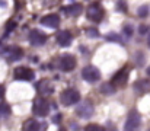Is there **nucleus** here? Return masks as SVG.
Instances as JSON below:
<instances>
[{
  "instance_id": "obj_7",
  "label": "nucleus",
  "mask_w": 150,
  "mask_h": 131,
  "mask_svg": "<svg viewBox=\"0 0 150 131\" xmlns=\"http://www.w3.org/2000/svg\"><path fill=\"white\" fill-rule=\"evenodd\" d=\"M34 112L38 117H47L50 112V105L45 99H35L34 102Z\"/></svg>"
},
{
  "instance_id": "obj_26",
  "label": "nucleus",
  "mask_w": 150,
  "mask_h": 131,
  "mask_svg": "<svg viewBox=\"0 0 150 131\" xmlns=\"http://www.w3.org/2000/svg\"><path fill=\"white\" fill-rule=\"evenodd\" d=\"M86 130L88 131H100L102 128H100L99 125H95V124H91V125H88L86 127Z\"/></svg>"
},
{
  "instance_id": "obj_25",
  "label": "nucleus",
  "mask_w": 150,
  "mask_h": 131,
  "mask_svg": "<svg viewBox=\"0 0 150 131\" xmlns=\"http://www.w3.org/2000/svg\"><path fill=\"white\" fill-rule=\"evenodd\" d=\"M15 28H16V22H15V21H10V22H7V23H6V31H7V32L13 31Z\"/></svg>"
},
{
  "instance_id": "obj_6",
  "label": "nucleus",
  "mask_w": 150,
  "mask_h": 131,
  "mask_svg": "<svg viewBox=\"0 0 150 131\" xmlns=\"http://www.w3.org/2000/svg\"><path fill=\"white\" fill-rule=\"evenodd\" d=\"M140 124H142L140 114H139L137 111H130V112H128V115H127V121H125L124 128H125V130H128V131L136 130V128H139V127H140Z\"/></svg>"
},
{
  "instance_id": "obj_17",
  "label": "nucleus",
  "mask_w": 150,
  "mask_h": 131,
  "mask_svg": "<svg viewBox=\"0 0 150 131\" xmlns=\"http://www.w3.org/2000/svg\"><path fill=\"white\" fill-rule=\"evenodd\" d=\"M99 92L103 95H112L115 92V86L112 83H102L99 87Z\"/></svg>"
},
{
  "instance_id": "obj_20",
  "label": "nucleus",
  "mask_w": 150,
  "mask_h": 131,
  "mask_svg": "<svg viewBox=\"0 0 150 131\" xmlns=\"http://www.w3.org/2000/svg\"><path fill=\"white\" fill-rule=\"evenodd\" d=\"M106 41H112V42H120V44H122V38L118 35V34H115V32H111V34H108L106 37Z\"/></svg>"
},
{
  "instance_id": "obj_21",
  "label": "nucleus",
  "mask_w": 150,
  "mask_h": 131,
  "mask_svg": "<svg viewBox=\"0 0 150 131\" xmlns=\"http://www.w3.org/2000/svg\"><path fill=\"white\" fill-rule=\"evenodd\" d=\"M137 15L140 16V18H147V15H149V7L144 4V6H140L139 7V10H137Z\"/></svg>"
},
{
  "instance_id": "obj_31",
  "label": "nucleus",
  "mask_w": 150,
  "mask_h": 131,
  "mask_svg": "<svg viewBox=\"0 0 150 131\" xmlns=\"http://www.w3.org/2000/svg\"><path fill=\"white\" fill-rule=\"evenodd\" d=\"M147 42H149V47H150V34H149V38H147Z\"/></svg>"
},
{
  "instance_id": "obj_16",
  "label": "nucleus",
  "mask_w": 150,
  "mask_h": 131,
  "mask_svg": "<svg viewBox=\"0 0 150 131\" xmlns=\"http://www.w3.org/2000/svg\"><path fill=\"white\" fill-rule=\"evenodd\" d=\"M7 58L10 60V61H13V60H18V58H21L22 57V50L21 48H18V47H13V48H9L7 50Z\"/></svg>"
},
{
  "instance_id": "obj_15",
  "label": "nucleus",
  "mask_w": 150,
  "mask_h": 131,
  "mask_svg": "<svg viewBox=\"0 0 150 131\" xmlns=\"http://www.w3.org/2000/svg\"><path fill=\"white\" fill-rule=\"evenodd\" d=\"M25 131H37L40 130V128H45V127H42L38 121H35V120H28L25 124H23V127H22Z\"/></svg>"
},
{
  "instance_id": "obj_30",
  "label": "nucleus",
  "mask_w": 150,
  "mask_h": 131,
  "mask_svg": "<svg viewBox=\"0 0 150 131\" xmlns=\"http://www.w3.org/2000/svg\"><path fill=\"white\" fill-rule=\"evenodd\" d=\"M146 73H147V76H150V66L146 69Z\"/></svg>"
},
{
  "instance_id": "obj_4",
  "label": "nucleus",
  "mask_w": 150,
  "mask_h": 131,
  "mask_svg": "<svg viewBox=\"0 0 150 131\" xmlns=\"http://www.w3.org/2000/svg\"><path fill=\"white\" fill-rule=\"evenodd\" d=\"M58 67L61 72H71L76 67V58L71 54H64L58 60Z\"/></svg>"
},
{
  "instance_id": "obj_3",
  "label": "nucleus",
  "mask_w": 150,
  "mask_h": 131,
  "mask_svg": "<svg viewBox=\"0 0 150 131\" xmlns=\"http://www.w3.org/2000/svg\"><path fill=\"white\" fill-rule=\"evenodd\" d=\"M82 77L89 82V83H96L100 80V72L98 67L95 66H86L83 70H82Z\"/></svg>"
},
{
  "instance_id": "obj_5",
  "label": "nucleus",
  "mask_w": 150,
  "mask_h": 131,
  "mask_svg": "<svg viewBox=\"0 0 150 131\" xmlns=\"http://www.w3.org/2000/svg\"><path fill=\"white\" fill-rule=\"evenodd\" d=\"M13 74L16 80H25V82H31L35 77V72L29 67H16Z\"/></svg>"
},
{
  "instance_id": "obj_28",
  "label": "nucleus",
  "mask_w": 150,
  "mask_h": 131,
  "mask_svg": "<svg viewBox=\"0 0 150 131\" xmlns=\"http://www.w3.org/2000/svg\"><path fill=\"white\" fill-rule=\"evenodd\" d=\"M52 121H54V123H58V121H60V115L54 117V118H52Z\"/></svg>"
},
{
  "instance_id": "obj_24",
  "label": "nucleus",
  "mask_w": 150,
  "mask_h": 131,
  "mask_svg": "<svg viewBox=\"0 0 150 131\" xmlns=\"http://www.w3.org/2000/svg\"><path fill=\"white\" fill-rule=\"evenodd\" d=\"M133 26L131 25H124V34L127 35V37H133Z\"/></svg>"
},
{
  "instance_id": "obj_14",
  "label": "nucleus",
  "mask_w": 150,
  "mask_h": 131,
  "mask_svg": "<svg viewBox=\"0 0 150 131\" xmlns=\"http://www.w3.org/2000/svg\"><path fill=\"white\" fill-rule=\"evenodd\" d=\"M37 89H38V92L42 95V96H48L52 93V90H54V87L51 85L48 80H42V82H40L38 85H37Z\"/></svg>"
},
{
  "instance_id": "obj_29",
  "label": "nucleus",
  "mask_w": 150,
  "mask_h": 131,
  "mask_svg": "<svg viewBox=\"0 0 150 131\" xmlns=\"http://www.w3.org/2000/svg\"><path fill=\"white\" fill-rule=\"evenodd\" d=\"M6 4H7V3H6V1H4V0H0V6H3V7H4V6H6Z\"/></svg>"
},
{
  "instance_id": "obj_19",
  "label": "nucleus",
  "mask_w": 150,
  "mask_h": 131,
  "mask_svg": "<svg viewBox=\"0 0 150 131\" xmlns=\"http://www.w3.org/2000/svg\"><path fill=\"white\" fill-rule=\"evenodd\" d=\"M10 115V106L7 103H0V118L1 117H9Z\"/></svg>"
},
{
  "instance_id": "obj_9",
  "label": "nucleus",
  "mask_w": 150,
  "mask_h": 131,
  "mask_svg": "<svg viewBox=\"0 0 150 131\" xmlns=\"http://www.w3.org/2000/svg\"><path fill=\"white\" fill-rule=\"evenodd\" d=\"M29 42L32 44L34 47H40V45H44L47 42V35L42 34L41 31L38 29H32L29 32Z\"/></svg>"
},
{
  "instance_id": "obj_18",
  "label": "nucleus",
  "mask_w": 150,
  "mask_h": 131,
  "mask_svg": "<svg viewBox=\"0 0 150 131\" xmlns=\"http://www.w3.org/2000/svg\"><path fill=\"white\" fill-rule=\"evenodd\" d=\"M149 87H150V82H147V80H142V82L134 83V90H137V92L149 90Z\"/></svg>"
},
{
  "instance_id": "obj_8",
  "label": "nucleus",
  "mask_w": 150,
  "mask_h": 131,
  "mask_svg": "<svg viewBox=\"0 0 150 131\" xmlns=\"http://www.w3.org/2000/svg\"><path fill=\"white\" fill-rule=\"evenodd\" d=\"M102 15H103V10H102L99 3H92L88 7V19H91L93 22H100L102 21Z\"/></svg>"
},
{
  "instance_id": "obj_27",
  "label": "nucleus",
  "mask_w": 150,
  "mask_h": 131,
  "mask_svg": "<svg viewBox=\"0 0 150 131\" xmlns=\"http://www.w3.org/2000/svg\"><path fill=\"white\" fill-rule=\"evenodd\" d=\"M3 96H4V86H1V85H0V99H1Z\"/></svg>"
},
{
  "instance_id": "obj_10",
  "label": "nucleus",
  "mask_w": 150,
  "mask_h": 131,
  "mask_svg": "<svg viewBox=\"0 0 150 131\" xmlns=\"http://www.w3.org/2000/svg\"><path fill=\"white\" fill-rule=\"evenodd\" d=\"M128 80V69H121L114 77H112V85L115 87H122Z\"/></svg>"
},
{
  "instance_id": "obj_13",
  "label": "nucleus",
  "mask_w": 150,
  "mask_h": 131,
  "mask_svg": "<svg viewBox=\"0 0 150 131\" xmlns=\"http://www.w3.org/2000/svg\"><path fill=\"white\" fill-rule=\"evenodd\" d=\"M63 10H64V13H66V15L76 18V16H79V15L83 12V6H82V4H79V3H74V4L66 6Z\"/></svg>"
},
{
  "instance_id": "obj_12",
  "label": "nucleus",
  "mask_w": 150,
  "mask_h": 131,
  "mask_svg": "<svg viewBox=\"0 0 150 131\" xmlns=\"http://www.w3.org/2000/svg\"><path fill=\"white\" fill-rule=\"evenodd\" d=\"M71 40H73V37H71V32L70 31H60L58 34H57V42L60 47H69L70 44H71Z\"/></svg>"
},
{
  "instance_id": "obj_22",
  "label": "nucleus",
  "mask_w": 150,
  "mask_h": 131,
  "mask_svg": "<svg viewBox=\"0 0 150 131\" xmlns=\"http://www.w3.org/2000/svg\"><path fill=\"white\" fill-rule=\"evenodd\" d=\"M86 35H88L89 38H98V37H99V32H98V29H95V28H89V29H86Z\"/></svg>"
},
{
  "instance_id": "obj_1",
  "label": "nucleus",
  "mask_w": 150,
  "mask_h": 131,
  "mask_svg": "<svg viewBox=\"0 0 150 131\" xmlns=\"http://www.w3.org/2000/svg\"><path fill=\"white\" fill-rule=\"evenodd\" d=\"M60 101L64 106H71V105H76L79 101H80V93L77 89H66L61 92L60 95Z\"/></svg>"
},
{
  "instance_id": "obj_11",
  "label": "nucleus",
  "mask_w": 150,
  "mask_h": 131,
  "mask_svg": "<svg viewBox=\"0 0 150 131\" xmlns=\"http://www.w3.org/2000/svg\"><path fill=\"white\" fill-rule=\"evenodd\" d=\"M41 25L48 26V28H57L60 25V16L55 13H50L41 19Z\"/></svg>"
},
{
  "instance_id": "obj_23",
  "label": "nucleus",
  "mask_w": 150,
  "mask_h": 131,
  "mask_svg": "<svg viewBox=\"0 0 150 131\" xmlns=\"http://www.w3.org/2000/svg\"><path fill=\"white\" fill-rule=\"evenodd\" d=\"M147 32H149V26L144 25V23H142V25L139 26V34H140V35H146Z\"/></svg>"
},
{
  "instance_id": "obj_2",
  "label": "nucleus",
  "mask_w": 150,
  "mask_h": 131,
  "mask_svg": "<svg viewBox=\"0 0 150 131\" xmlns=\"http://www.w3.org/2000/svg\"><path fill=\"white\" fill-rule=\"evenodd\" d=\"M76 115L79 118H83V120H88L93 115L95 112V108H93V103L91 101H83V102H77V108H76Z\"/></svg>"
}]
</instances>
